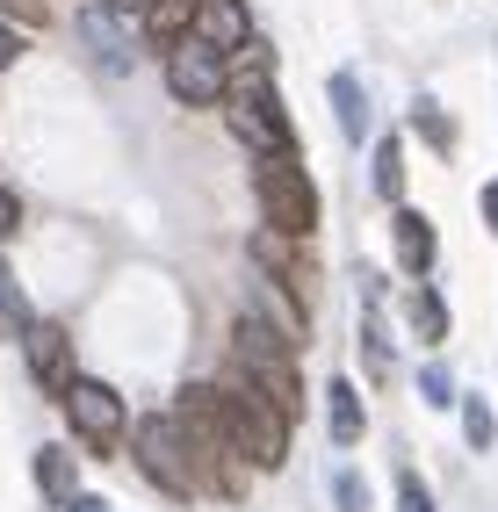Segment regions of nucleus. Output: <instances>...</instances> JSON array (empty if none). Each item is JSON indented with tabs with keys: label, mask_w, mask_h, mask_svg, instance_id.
Returning <instances> with one entry per match:
<instances>
[{
	"label": "nucleus",
	"mask_w": 498,
	"mask_h": 512,
	"mask_svg": "<svg viewBox=\"0 0 498 512\" xmlns=\"http://www.w3.org/2000/svg\"><path fill=\"white\" fill-rule=\"evenodd\" d=\"M231 375H239V383H253L282 419L304 412V375H296V347H289V339H282L268 318H260V311H246L239 325H231Z\"/></svg>",
	"instance_id": "2"
},
{
	"label": "nucleus",
	"mask_w": 498,
	"mask_h": 512,
	"mask_svg": "<svg viewBox=\"0 0 498 512\" xmlns=\"http://www.w3.org/2000/svg\"><path fill=\"white\" fill-rule=\"evenodd\" d=\"M37 484L51 498H73V455H65V448H37Z\"/></svg>",
	"instance_id": "17"
},
{
	"label": "nucleus",
	"mask_w": 498,
	"mask_h": 512,
	"mask_svg": "<svg viewBox=\"0 0 498 512\" xmlns=\"http://www.w3.org/2000/svg\"><path fill=\"white\" fill-rule=\"evenodd\" d=\"M369 159H376V174H369V181H376V195H383V202H397V195H405V138H397V130H390V138H376V152H369Z\"/></svg>",
	"instance_id": "13"
},
{
	"label": "nucleus",
	"mask_w": 498,
	"mask_h": 512,
	"mask_svg": "<svg viewBox=\"0 0 498 512\" xmlns=\"http://www.w3.org/2000/svg\"><path fill=\"white\" fill-rule=\"evenodd\" d=\"M0 325H8V332H29V325H37V318H29V303H22V289H15V275H8V267H0Z\"/></svg>",
	"instance_id": "19"
},
{
	"label": "nucleus",
	"mask_w": 498,
	"mask_h": 512,
	"mask_svg": "<svg viewBox=\"0 0 498 512\" xmlns=\"http://www.w3.org/2000/svg\"><path fill=\"white\" fill-rule=\"evenodd\" d=\"M224 73H231V65H224L210 44H195V37H174V44H166V94H174L181 109H217Z\"/></svg>",
	"instance_id": "7"
},
{
	"label": "nucleus",
	"mask_w": 498,
	"mask_h": 512,
	"mask_svg": "<svg viewBox=\"0 0 498 512\" xmlns=\"http://www.w3.org/2000/svg\"><path fill=\"white\" fill-rule=\"evenodd\" d=\"M390 246H397V267H405V275L419 282L426 267H434V253H441L434 217H419V210H405V202H397V210H390Z\"/></svg>",
	"instance_id": "10"
},
{
	"label": "nucleus",
	"mask_w": 498,
	"mask_h": 512,
	"mask_svg": "<svg viewBox=\"0 0 498 512\" xmlns=\"http://www.w3.org/2000/svg\"><path fill=\"white\" fill-rule=\"evenodd\" d=\"M253 188H260V210H268V231H282V238H311L318 231V188H311V174L289 152L260 159Z\"/></svg>",
	"instance_id": "5"
},
{
	"label": "nucleus",
	"mask_w": 498,
	"mask_h": 512,
	"mask_svg": "<svg viewBox=\"0 0 498 512\" xmlns=\"http://www.w3.org/2000/svg\"><path fill=\"white\" fill-rule=\"evenodd\" d=\"M188 37L210 44L224 65L239 58V51H253V15H246V0H195V8H188Z\"/></svg>",
	"instance_id": "8"
},
{
	"label": "nucleus",
	"mask_w": 498,
	"mask_h": 512,
	"mask_svg": "<svg viewBox=\"0 0 498 512\" xmlns=\"http://www.w3.org/2000/svg\"><path fill=\"white\" fill-rule=\"evenodd\" d=\"M325 433L340 440V448H354V440L369 433V419H361V397H354V383H332V390H325Z\"/></svg>",
	"instance_id": "11"
},
{
	"label": "nucleus",
	"mask_w": 498,
	"mask_h": 512,
	"mask_svg": "<svg viewBox=\"0 0 498 512\" xmlns=\"http://www.w3.org/2000/svg\"><path fill=\"white\" fill-rule=\"evenodd\" d=\"M15 224H22V202H15V188H0V238H15Z\"/></svg>",
	"instance_id": "24"
},
{
	"label": "nucleus",
	"mask_w": 498,
	"mask_h": 512,
	"mask_svg": "<svg viewBox=\"0 0 498 512\" xmlns=\"http://www.w3.org/2000/svg\"><path fill=\"white\" fill-rule=\"evenodd\" d=\"M145 8H152V0H145Z\"/></svg>",
	"instance_id": "28"
},
{
	"label": "nucleus",
	"mask_w": 498,
	"mask_h": 512,
	"mask_svg": "<svg viewBox=\"0 0 498 512\" xmlns=\"http://www.w3.org/2000/svg\"><path fill=\"white\" fill-rule=\"evenodd\" d=\"M0 15H8V29H15V22L37 29V22H44V0H0Z\"/></svg>",
	"instance_id": "23"
},
{
	"label": "nucleus",
	"mask_w": 498,
	"mask_h": 512,
	"mask_svg": "<svg viewBox=\"0 0 498 512\" xmlns=\"http://www.w3.org/2000/svg\"><path fill=\"white\" fill-rule=\"evenodd\" d=\"M22 354H29V375H37L51 397L73 390V339H65L58 325H29L22 332Z\"/></svg>",
	"instance_id": "9"
},
{
	"label": "nucleus",
	"mask_w": 498,
	"mask_h": 512,
	"mask_svg": "<svg viewBox=\"0 0 498 512\" xmlns=\"http://www.w3.org/2000/svg\"><path fill=\"white\" fill-rule=\"evenodd\" d=\"M58 404H65V419H73V433H80V448H87V455H116L123 440H130V412H123L116 383L73 375V390H65Z\"/></svg>",
	"instance_id": "6"
},
{
	"label": "nucleus",
	"mask_w": 498,
	"mask_h": 512,
	"mask_svg": "<svg viewBox=\"0 0 498 512\" xmlns=\"http://www.w3.org/2000/svg\"><path fill=\"white\" fill-rule=\"evenodd\" d=\"M65 512H109L102 498H87V491H73V498H65Z\"/></svg>",
	"instance_id": "26"
},
{
	"label": "nucleus",
	"mask_w": 498,
	"mask_h": 512,
	"mask_svg": "<svg viewBox=\"0 0 498 512\" xmlns=\"http://www.w3.org/2000/svg\"><path fill=\"white\" fill-rule=\"evenodd\" d=\"M130 455H138V476L152 491H166V498H195L203 491V469H195V448H188V433H181L174 412H152V419L130 426Z\"/></svg>",
	"instance_id": "4"
},
{
	"label": "nucleus",
	"mask_w": 498,
	"mask_h": 512,
	"mask_svg": "<svg viewBox=\"0 0 498 512\" xmlns=\"http://www.w3.org/2000/svg\"><path fill=\"white\" fill-rule=\"evenodd\" d=\"M15 58H22V29H8V22H0V73H8Z\"/></svg>",
	"instance_id": "25"
},
{
	"label": "nucleus",
	"mask_w": 498,
	"mask_h": 512,
	"mask_svg": "<svg viewBox=\"0 0 498 512\" xmlns=\"http://www.w3.org/2000/svg\"><path fill=\"white\" fill-rule=\"evenodd\" d=\"M419 397H426V404H455V375H448L441 361H426V368H419Z\"/></svg>",
	"instance_id": "21"
},
{
	"label": "nucleus",
	"mask_w": 498,
	"mask_h": 512,
	"mask_svg": "<svg viewBox=\"0 0 498 512\" xmlns=\"http://www.w3.org/2000/svg\"><path fill=\"white\" fill-rule=\"evenodd\" d=\"M332 505H340V512H369V484H361L354 469H340V476H332Z\"/></svg>",
	"instance_id": "20"
},
{
	"label": "nucleus",
	"mask_w": 498,
	"mask_h": 512,
	"mask_svg": "<svg viewBox=\"0 0 498 512\" xmlns=\"http://www.w3.org/2000/svg\"><path fill=\"white\" fill-rule=\"evenodd\" d=\"M217 109L231 123V138H239L246 152L260 159H282L289 152V116H282V101L268 94V58H246V73H224V94H217Z\"/></svg>",
	"instance_id": "3"
},
{
	"label": "nucleus",
	"mask_w": 498,
	"mask_h": 512,
	"mask_svg": "<svg viewBox=\"0 0 498 512\" xmlns=\"http://www.w3.org/2000/svg\"><path fill=\"white\" fill-rule=\"evenodd\" d=\"M80 29H87V44L102 51L109 65H123V58H130V51H123V29H116V22H109L102 8H87V15H80Z\"/></svg>",
	"instance_id": "16"
},
{
	"label": "nucleus",
	"mask_w": 498,
	"mask_h": 512,
	"mask_svg": "<svg viewBox=\"0 0 498 512\" xmlns=\"http://www.w3.org/2000/svg\"><path fill=\"white\" fill-rule=\"evenodd\" d=\"M397 512H434V491H426V484H419L412 469L397 476Z\"/></svg>",
	"instance_id": "22"
},
{
	"label": "nucleus",
	"mask_w": 498,
	"mask_h": 512,
	"mask_svg": "<svg viewBox=\"0 0 498 512\" xmlns=\"http://www.w3.org/2000/svg\"><path fill=\"white\" fill-rule=\"evenodd\" d=\"M484 224H491V231H498V181H491V188H484Z\"/></svg>",
	"instance_id": "27"
},
{
	"label": "nucleus",
	"mask_w": 498,
	"mask_h": 512,
	"mask_svg": "<svg viewBox=\"0 0 498 512\" xmlns=\"http://www.w3.org/2000/svg\"><path fill=\"white\" fill-rule=\"evenodd\" d=\"M412 130H419L434 152H455V116L441 109V101H412Z\"/></svg>",
	"instance_id": "15"
},
{
	"label": "nucleus",
	"mask_w": 498,
	"mask_h": 512,
	"mask_svg": "<svg viewBox=\"0 0 498 512\" xmlns=\"http://www.w3.org/2000/svg\"><path fill=\"white\" fill-rule=\"evenodd\" d=\"M332 109H340V130H347V138H369V94H361L354 73H332Z\"/></svg>",
	"instance_id": "14"
},
{
	"label": "nucleus",
	"mask_w": 498,
	"mask_h": 512,
	"mask_svg": "<svg viewBox=\"0 0 498 512\" xmlns=\"http://www.w3.org/2000/svg\"><path fill=\"white\" fill-rule=\"evenodd\" d=\"M405 325L426 339V347H441V339H448V303H441V289H426V282H419V289L405 296Z\"/></svg>",
	"instance_id": "12"
},
{
	"label": "nucleus",
	"mask_w": 498,
	"mask_h": 512,
	"mask_svg": "<svg viewBox=\"0 0 498 512\" xmlns=\"http://www.w3.org/2000/svg\"><path fill=\"white\" fill-rule=\"evenodd\" d=\"M181 397L224 433V448L239 455V462H253V469H282V462H289V419H282L253 383L224 375V383H188Z\"/></svg>",
	"instance_id": "1"
},
{
	"label": "nucleus",
	"mask_w": 498,
	"mask_h": 512,
	"mask_svg": "<svg viewBox=\"0 0 498 512\" xmlns=\"http://www.w3.org/2000/svg\"><path fill=\"white\" fill-rule=\"evenodd\" d=\"M455 404H462V440H470V448L484 455V448H491V433H498V426H491V404H484V397H455Z\"/></svg>",
	"instance_id": "18"
}]
</instances>
